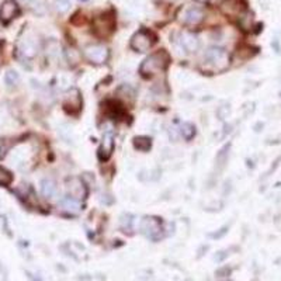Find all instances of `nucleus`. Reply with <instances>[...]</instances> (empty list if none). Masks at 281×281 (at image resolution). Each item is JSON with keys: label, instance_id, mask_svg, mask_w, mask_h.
<instances>
[{"label": "nucleus", "instance_id": "16", "mask_svg": "<svg viewBox=\"0 0 281 281\" xmlns=\"http://www.w3.org/2000/svg\"><path fill=\"white\" fill-rule=\"evenodd\" d=\"M13 181V176L7 172L6 169L0 166V186H9Z\"/></svg>", "mask_w": 281, "mask_h": 281}, {"label": "nucleus", "instance_id": "19", "mask_svg": "<svg viewBox=\"0 0 281 281\" xmlns=\"http://www.w3.org/2000/svg\"><path fill=\"white\" fill-rule=\"evenodd\" d=\"M6 82L9 86H12V85H16L17 82H19V76L16 72H13V70H9L6 75Z\"/></svg>", "mask_w": 281, "mask_h": 281}, {"label": "nucleus", "instance_id": "20", "mask_svg": "<svg viewBox=\"0 0 281 281\" xmlns=\"http://www.w3.org/2000/svg\"><path fill=\"white\" fill-rule=\"evenodd\" d=\"M25 3H28L32 9H43V0H24Z\"/></svg>", "mask_w": 281, "mask_h": 281}, {"label": "nucleus", "instance_id": "9", "mask_svg": "<svg viewBox=\"0 0 281 281\" xmlns=\"http://www.w3.org/2000/svg\"><path fill=\"white\" fill-rule=\"evenodd\" d=\"M180 44L184 50L187 52H194V51L198 50V38L194 35L193 32L184 31L180 34Z\"/></svg>", "mask_w": 281, "mask_h": 281}, {"label": "nucleus", "instance_id": "8", "mask_svg": "<svg viewBox=\"0 0 281 281\" xmlns=\"http://www.w3.org/2000/svg\"><path fill=\"white\" fill-rule=\"evenodd\" d=\"M141 229L144 233H146L148 236L155 237L160 232V222L156 218H152V217H146L142 219L141 222Z\"/></svg>", "mask_w": 281, "mask_h": 281}, {"label": "nucleus", "instance_id": "10", "mask_svg": "<svg viewBox=\"0 0 281 281\" xmlns=\"http://www.w3.org/2000/svg\"><path fill=\"white\" fill-rule=\"evenodd\" d=\"M19 50L20 54L24 58H32L37 54V44L32 38H24V39L20 41Z\"/></svg>", "mask_w": 281, "mask_h": 281}, {"label": "nucleus", "instance_id": "18", "mask_svg": "<svg viewBox=\"0 0 281 281\" xmlns=\"http://www.w3.org/2000/svg\"><path fill=\"white\" fill-rule=\"evenodd\" d=\"M228 150H229V146H225L224 149L218 153V156H217V162H218V165L221 168H222L225 163H226V160H228Z\"/></svg>", "mask_w": 281, "mask_h": 281}, {"label": "nucleus", "instance_id": "6", "mask_svg": "<svg viewBox=\"0 0 281 281\" xmlns=\"http://www.w3.org/2000/svg\"><path fill=\"white\" fill-rule=\"evenodd\" d=\"M20 9L14 0H5L0 6V19L3 23H10L19 14Z\"/></svg>", "mask_w": 281, "mask_h": 281}, {"label": "nucleus", "instance_id": "17", "mask_svg": "<svg viewBox=\"0 0 281 281\" xmlns=\"http://www.w3.org/2000/svg\"><path fill=\"white\" fill-rule=\"evenodd\" d=\"M135 146L141 150L149 149L150 139H148V138H137V139H135Z\"/></svg>", "mask_w": 281, "mask_h": 281}, {"label": "nucleus", "instance_id": "11", "mask_svg": "<svg viewBox=\"0 0 281 281\" xmlns=\"http://www.w3.org/2000/svg\"><path fill=\"white\" fill-rule=\"evenodd\" d=\"M112 149H114V137H112L111 132H106L104 138H103V142H101L100 148V155L104 159H108L111 156Z\"/></svg>", "mask_w": 281, "mask_h": 281}, {"label": "nucleus", "instance_id": "5", "mask_svg": "<svg viewBox=\"0 0 281 281\" xmlns=\"http://www.w3.org/2000/svg\"><path fill=\"white\" fill-rule=\"evenodd\" d=\"M85 56L89 62L92 63H104L108 58V51L103 45H90L85 50Z\"/></svg>", "mask_w": 281, "mask_h": 281}, {"label": "nucleus", "instance_id": "4", "mask_svg": "<svg viewBox=\"0 0 281 281\" xmlns=\"http://www.w3.org/2000/svg\"><path fill=\"white\" fill-rule=\"evenodd\" d=\"M153 43H155V39H153V35L149 31L139 30L131 38V48L138 51V52H146V51L150 50Z\"/></svg>", "mask_w": 281, "mask_h": 281}, {"label": "nucleus", "instance_id": "2", "mask_svg": "<svg viewBox=\"0 0 281 281\" xmlns=\"http://www.w3.org/2000/svg\"><path fill=\"white\" fill-rule=\"evenodd\" d=\"M169 63V55L165 52V51H159V52H155L150 56H148L145 59L142 65H141V73L144 76H152L160 72V70H165L166 66Z\"/></svg>", "mask_w": 281, "mask_h": 281}, {"label": "nucleus", "instance_id": "7", "mask_svg": "<svg viewBox=\"0 0 281 281\" xmlns=\"http://www.w3.org/2000/svg\"><path fill=\"white\" fill-rule=\"evenodd\" d=\"M68 194L69 197H73L76 200H81V198H85L86 197V187L83 184V181L79 180V179H70L68 181Z\"/></svg>", "mask_w": 281, "mask_h": 281}, {"label": "nucleus", "instance_id": "21", "mask_svg": "<svg viewBox=\"0 0 281 281\" xmlns=\"http://www.w3.org/2000/svg\"><path fill=\"white\" fill-rule=\"evenodd\" d=\"M260 3L263 5V7H267L270 5V0H260Z\"/></svg>", "mask_w": 281, "mask_h": 281}, {"label": "nucleus", "instance_id": "1", "mask_svg": "<svg viewBox=\"0 0 281 281\" xmlns=\"http://www.w3.org/2000/svg\"><path fill=\"white\" fill-rule=\"evenodd\" d=\"M228 65H229V56L226 54V51L218 47L207 50L203 56V66L207 70L221 72L228 68Z\"/></svg>", "mask_w": 281, "mask_h": 281}, {"label": "nucleus", "instance_id": "12", "mask_svg": "<svg viewBox=\"0 0 281 281\" xmlns=\"http://www.w3.org/2000/svg\"><path fill=\"white\" fill-rule=\"evenodd\" d=\"M61 207H62L63 211L70 214H77L82 208L79 200H76L73 197H69V195L61 200Z\"/></svg>", "mask_w": 281, "mask_h": 281}, {"label": "nucleus", "instance_id": "14", "mask_svg": "<svg viewBox=\"0 0 281 281\" xmlns=\"http://www.w3.org/2000/svg\"><path fill=\"white\" fill-rule=\"evenodd\" d=\"M54 9L59 14H65L70 9V0H55L54 2Z\"/></svg>", "mask_w": 281, "mask_h": 281}, {"label": "nucleus", "instance_id": "15", "mask_svg": "<svg viewBox=\"0 0 281 281\" xmlns=\"http://www.w3.org/2000/svg\"><path fill=\"white\" fill-rule=\"evenodd\" d=\"M180 132L183 137L186 139H191L195 134V128H194L193 124H188V123H184V124L180 127Z\"/></svg>", "mask_w": 281, "mask_h": 281}, {"label": "nucleus", "instance_id": "13", "mask_svg": "<svg viewBox=\"0 0 281 281\" xmlns=\"http://www.w3.org/2000/svg\"><path fill=\"white\" fill-rule=\"evenodd\" d=\"M41 194L45 198H52L56 194L55 181L51 180V179H44L41 181Z\"/></svg>", "mask_w": 281, "mask_h": 281}, {"label": "nucleus", "instance_id": "3", "mask_svg": "<svg viewBox=\"0 0 281 281\" xmlns=\"http://www.w3.org/2000/svg\"><path fill=\"white\" fill-rule=\"evenodd\" d=\"M203 20H204V10L203 7L195 6V5L186 6L180 13V21L184 25L194 27V25L200 24Z\"/></svg>", "mask_w": 281, "mask_h": 281}]
</instances>
